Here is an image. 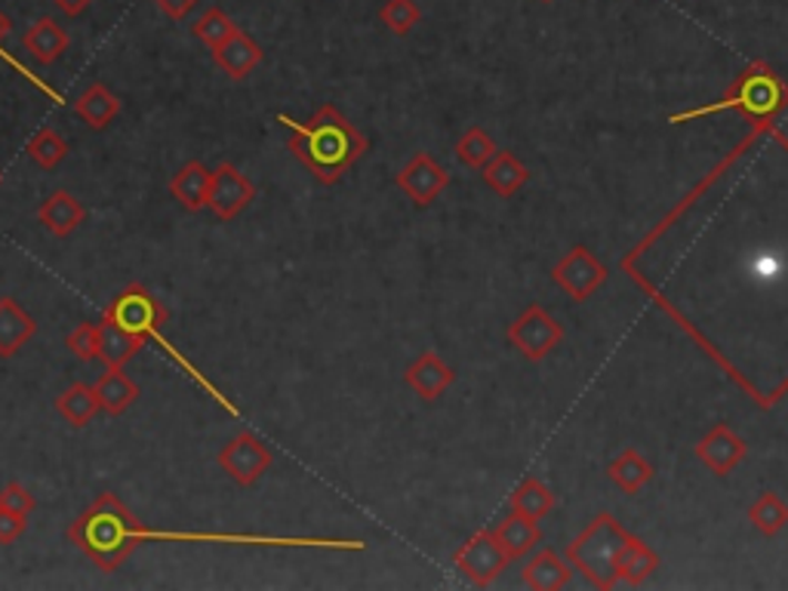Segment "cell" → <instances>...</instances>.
Masks as SVG:
<instances>
[{
	"instance_id": "obj_1",
	"label": "cell",
	"mask_w": 788,
	"mask_h": 591,
	"mask_svg": "<svg viewBox=\"0 0 788 591\" xmlns=\"http://www.w3.org/2000/svg\"><path fill=\"white\" fill-rule=\"evenodd\" d=\"M290 127V151L293 158L321 182L336 186L354 163L367 154V136L361 133L336 106H321L305 123L277 118Z\"/></svg>"
},
{
	"instance_id": "obj_2",
	"label": "cell",
	"mask_w": 788,
	"mask_h": 591,
	"mask_svg": "<svg viewBox=\"0 0 788 591\" xmlns=\"http://www.w3.org/2000/svg\"><path fill=\"white\" fill-rule=\"evenodd\" d=\"M69 539L102 573H114L149 533L118 493H99L93 505L78 521H71Z\"/></svg>"
},
{
	"instance_id": "obj_3",
	"label": "cell",
	"mask_w": 788,
	"mask_h": 591,
	"mask_svg": "<svg viewBox=\"0 0 788 591\" xmlns=\"http://www.w3.org/2000/svg\"><path fill=\"white\" fill-rule=\"evenodd\" d=\"M626 539L628 533L610 514H598L583 537L570 545V564L583 570V577L592 585L610 589L616 582V554L626 545Z\"/></svg>"
},
{
	"instance_id": "obj_4",
	"label": "cell",
	"mask_w": 788,
	"mask_h": 591,
	"mask_svg": "<svg viewBox=\"0 0 788 591\" xmlns=\"http://www.w3.org/2000/svg\"><path fill=\"white\" fill-rule=\"evenodd\" d=\"M102 318L123 327L127 333H133V337L142 339V342L158 337L163 321H166V314H163V309L158 305V299H154L142 283H130L127 290L114 296Z\"/></svg>"
},
{
	"instance_id": "obj_5",
	"label": "cell",
	"mask_w": 788,
	"mask_h": 591,
	"mask_svg": "<svg viewBox=\"0 0 788 591\" xmlns=\"http://www.w3.org/2000/svg\"><path fill=\"white\" fill-rule=\"evenodd\" d=\"M216 459H219V469L225 471L238 487H253L265 471L272 469L274 462L272 450L259 441L253 431H241V434H234L232 441L219 450Z\"/></svg>"
},
{
	"instance_id": "obj_6",
	"label": "cell",
	"mask_w": 788,
	"mask_h": 591,
	"mask_svg": "<svg viewBox=\"0 0 788 591\" xmlns=\"http://www.w3.org/2000/svg\"><path fill=\"white\" fill-rule=\"evenodd\" d=\"M560 339H564V327L543 305L524 309L521 318L508 327V342L531 361H543L545 354H552V349H557Z\"/></svg>"
},
{
	"instance_id": "obj_7",
	"label": "cell",
	"mask_w": 788,
	"mask_h": 591,
	"mask_svg": "<svg viewBox=\"0 0 788 591\" xmlns=\"http://www.w3.org/2000/svg\"><path fill=\"white\" fill-rule=\"evenodd\" d=\"M512 558L505 554V549L499 545V539L493 530H481L475 537L465 542L463 549L453 554V564L463 573L472 585H489L493 579L499 577Z\"/></svg>"
},
{
	"instance_id": "obj_8",
	"label": "cell",
	"mask_w": 788,
	"mask_h": 591,
	"mask_svg": "<svg viewBox=\"0 0 788 591\" xmlns=\"http://www.w3.org/2000/svg\"><path fill=\"white\" fill-rule=\"evenodd\" d=\"M253 201H256V186L250 182V176L241 173L234 163H219L213 170L210 194H206V210L216 216L219 222H232Z\"/></svg>"
},
{
	"instance_id": "obj_9",
	"label": "cell",
	"mask_w": 788,
	"mask_h": 591,
	"mask_svg": "<svg viewBox=\"0 0 788 591\" xmlns=\"http://www.w3.org/2000/svg\"><path fill=\"white\" fill-rule=\"evenodd\" d=\"M776 102H779V87H776L774 74H770L764 66H751L746 71V81H742V93L734 96V99H727V102H715V106L675 114L668 123L696 121V118H706V114H715V111H727V108H755V111H770V108H776Z\"/></svg>"
},
{
	"instance_id": "obj_10",
	"label": "cell",
	"mask_w": 788,
	"mask_h": 591,
	"mask_svg": "<svg viewBox=\"0 0 788 591\" xmlns=\"http://www.w3.org/2000/svg\"><path fill=\"white\" fill-rule=\"evenodd\" d=\"M552 278L570 299L585 302L588 296L598 290L600 283L607 281V269L600 266V259L588 247H573L570 253L557 262Z\"/></svg>"
},
{
	"instance_id": "obj_11",
	"label": "cell",
	"mask_w": 788,
	"mask_h": 591,
	"mask_svg": "<svg viewBox=\"0 0 788 591\" xmlns=\"http://www.w3.org/2000/svg\"><path fill=\"white\" fill-rule=\"evenodd\" d=\"M394 186L407 194L410 201L416 207H428L441 198V191L449 186V173L441 167V163L432 158V154H413L407 161V167L401 173L394 176Z\"/></svg>"
},
{
	"instance_id": "obj_12",
	"label": "cell",
	"mask_w": 788,
	"mask_h": 591,
	"mask_svg": "<svg viewBox=\"0 0 788 591\" xmlns=\"http://www.w3.org/2000/svg\"><path fill=\"white\" fill-rule=\"evenodd\" d=\"M69 31L62 28V22H55L53 16H43L34 26L26 28L22 34V47H26L28 59L34 66H53L62 56L69 53Z\"/></svg>"
},
{
	"instance_id": "obj_13",
	"label": "cell",
	"mask_w": 788,
	"mask_h": 591,
	"mask_svg": "<svg viewBox=\"0 0 788 591\" xmlns=\"http://www.w3.org/2000/svg\"><path fill=\"white\" fill-rule=\"evenodd\" d=\"M453 379H456L453 367L435 351H422L404 373V382L420 394L422 401H437L453 385Z\"/></svg>"
},
{
	"instance_id": "obj_14",
	"label": "cell",
	"mask_w": 788,
	"mask_h": 591,
	"mask_svg": "<svg viewBox=\"0 0 788 591\" xmlns=\"http://www.w3.org/2000/svg\"><path fill=\"white\" fill-rule=\"evenodd\" d=\"M696 457L703 459V465L715 474H730L746 457V441L734 434L730 425H715L703 441L696 443Z\"/></svg>"
},
{
	"instance_id": "obj_15",
	"label": "cell",
	"mask_w": 788,
	"mask_h": 591,
	"mask_svg": "<svg viewBox=\"0 0 788 591\" xmlns=\"http://www.w3.org/2000/svg\"><path fill=\"white\" fill-rule=\"evenodd\" d=\"M213 62H216L232 81H244V78L253 74V68L262 62V47H259L246 31L238 28L229 41L213 50Z\"/></svg>"
},
{
	"instance_id": "obj_16",
	"label": "cell",
	"mask_w": 788,
	"mask_h": 591,
	"mask_svg": "<svg viewBox=\"0 0 788 591\" xmlns=\"http://www.w3.org/2000/svg\"><path fill=\"white\" fill-rule=\"evenodd\" d=\"M38 219H41V226L53 238H69V234L81 229V222L87 219V210H83V203L71 191H53L38 207Z\"/></svg>"
},
{
	"instance_id": "obj_17",
	"label": "cell",
	"mask_w": 788,
	"mask_h": 591,
	"mask_svg": "<svg viewBox=\"0 0 788 591\" xmlns=\"http://www.w3.org/2000/svg\"><path fill=\"white\" fill-rule=\"evenodd\" d=\"M213 170H206L201 161H189L170 179V194L185 213H201L206 210V194H210Z\"/></svg>"
},
{
	"instance_id": "obj_18",
	"label": "cell",
	"mask_w": 788,
	"mask_h": 591,
	"mask_svg": "<svg viewBox=\"0 0 788 591\" xmlns=\"http://www.w3.org/2000/svg\"><path fill=\"white\" fill-rule=\"evenodd\" d=\"M38 323L28 314L13 296L0 299V358H13L16 351L26 349L34 337Z\"/></svg>"
},
{
	"instance_id": "obj_19",
	"label": "cell",
	"mask_w": 788,
	"mask_h": 591,
	"mask_svg": "<svg viewBox=\"0 0 788 591\" xmlns=\"http://www.w3.org/2000/svg\"><path fill=\"white\" fill-rule=\"evenodd\" d=\"M93 389H95V398H99V407H102V413H109V417H121V413H127V410L137 403L139 394H142L137 382L123 373V367H109L102 377L95 379Z\"/></svg>"
},
{
	"instance_id": "obj_20",
	"label": "cell",
	"mask_w": 788,
	"mask_h": 591,
	"mask_svg": "<svg viewBox=\"0 0 788 591\" xmlns=\"http://www.w3.org/2000/svg\"><path fill=\"white\" fill-rule=\"evenodd\" d=\"M74 114L81 118L90 130H105L118 114H121V99L111 93L105 83H90L78 102H74Z\"/></svg>"
},
{
	"instance_id": "obj_21",
	"label": "cell",
	"mask_w": 788,
	"mask_h": 591,
	"mask_svg": "<svg viewBox=\"0 0 788 591\" xmlns=\"http://www.w3.org/2000/svg\"><path fill=\"white\" fill-rule=\"evenodd\" d=\"M493 533H496L499 545H503L505 554H508L512 561L524 558V554H531V551L543 542V533H539L536 521L527 518V514H521V511H512V514H508V518H505L503 524L496 527Z\"/></svg>"
},
{
	"instance_id": "obj_22",
	"label": "cell",
	"mask_w": 788,
	"mask_h": 591,
	"mask_svg": "<svg viewBox=\"0 0 788 591\" xmlns=\"http://www.w3.org/2000/svg\"><path fill=\"white\" fill-rule=\"evenodd\" d=\"M142 339H137L133 333H127L123 327L111 323L102 318L99 323V345H95V358L105 363V367H123L127 361H133L139 351H142Z\"/></svg>"
},
{
	"instance_id": "obj_23",
	"label": "cell",
	"mask_w": 788,
	"mask_h": 591,
	"mask_svg": "<svg viewBox=\"0 0 788 591\" xmlns=\"http://www.w3.org/2000/svg\"><path fill=\"white\" fill-rule=\"evenodd\" d=\"M527 179H531V170L517 161L512 151H496L493 161L484 167V182H487L489 189L496 191L499 198L517 194V191L527 186Z\"/></svg>"
},
{
	"instance_id": "obj_24",
	"label": "cell",
	"mask_w": 788,
	"mask_h": 591,
	"mask_svg": "<svg viewBox=\"0 0 788 591\" xmlns=\"http://www.w3.org/2000/svg\"><path fill=\"white\" fill-rule=\"evenodd\" d=\"M524 582L536 591L564 589L570 582V567H567V561H560L552 549H543L536 551L524 567Z\"/></svg>"
},
{
	"instance_id": "obj_25",
	"label": "cell",
	"mask_w": 788,
	"mask_h": 591,
	"mask_svg": "<svg viewBox=\"0 0 788 591\" xmlns=\"http://www.w3.org/2000/svg\"><path fill=\"white\" fill-rule=\"evenodd\" d=\"M55 413L65 419L69 425H74V429H83L87 422H93L95 413H102V407H99L93 385L74 382V385H69L55 398Z\"/></svg>"
},
{
	"instance_id": "obj_26",
	"label": "cell",
	"mask_w": 788,
	"mask_h": 591,
	"mask_svg": "<svg viewBox=\"0 0 788 591\" xmlns=\"http://www.w3.org/2000/svg\"><path fill=\"white\" fill-rule=\"evenodd\" d=\"M656 567H659V558L635 537H628L626 545L616 554V579H626L632 585H638L647 577H653Z\"/></svg>"
},
{
	"instance_id": "obj_27",
	"label": "cell",
	"mask_w": 788,
	"mask_h": 591,
	"mask_svg": "<svg viewBox=\"0 0 788 591\" xmlns=\"http://www.w3.org/2000/svg\"><path fill=\"white\" fill-rule=\"evenodd\" d=\"M653 478V465L647 462V459L640 457V453H635V450H626V453H619V457L610 462V481L623 493H638L640 487L647 484Z\"/></svg>"
},
{
	"instance_id": "obj_28",
	"label": "cell",
	"mask_w": 788,
	"mask_h": 591,
	"mask_svg": "<svg viewBox=\"0 0 788 591\" xmlns=\"http://www.w3.org/2000/svg\"><path fill=\"white\" fill-rule=\"evenodd\" d=\"M234 31H238V26H234L232 19H229V13H225L222 7H206L204 13L191 22V34L204 43L210 53H213L216 47H222V43L229 41Z\"/></svg>"
},
{
	"instance_id": "obj_29",
	"label": "cell",
	"mask_w": 788,
	"mask_h": 591,
	"mask_svg": "<svg viewBox=\"0 0 788 591\" xmlns=\"http://www.w3.org/2000/svg\"><path fill=\"white\" fill-rule=\"evenodd\" d=\"M552 509H555V497H552V490H548L543 481H536V478H524V481L517 484L515 493H512V511H521V514H527L533 521L545 518Z\"/></svg>"
},
{
	"instance_id": "obj_30",
	"label": "cell",
	"mask_w": 788,
	"mask_h": 591,
	"mask_svg": "<svg viewBox=\"0 0 788 591\" xmlns=\"http://www.w3.org/2000/svg\"><path fill=\"white\" fill-rule=\"evenodd\" d=\"M748 521L764 537H776L788 524V505L776 493H761L748 509Z\"/></svg>"
},
{
	"instance_id": "obj_31",
	"label": "cell",
	"mask_w": 788,
	"mask_h": 591,
	"mask_svg": "<svg viewBox=\"0 0 788 591\" xmlns=\"http://www.w3.org/2000/svg\"><path fill=\"white\" fill-rule=\"evenodd\" d=\"M26 151H28V158L38 163L41 170H55L59 163L69 158V142L55 133V130L43 127V130H38V133L28 139Z\"/></svg>"
},
{
	"instance_id": "obj_32",
	"label": "cell",
	"mask_w": 788,
	"mask_h": 591,
	"mask_svg": "<svg viewBox=\"0 0 788 591\" xmlns=\"http://www.w3.org/2000/svg\"><path fill=\"white\" fill-rule=\"evenodd\" d=\"M499 148L493 146V139H489L481 127H472V130H465L463 139L456 142V158L465 163V167H472V170H484L489 161H493V154H496Z\"/></svg>"
},
{
	"instance_id": "obj_33",
	"label": "cell",
	"mask_w": 788,
	"mask_h": 591,
	"mask_svg": "<svg viewBox=\"0 0 788 591\" xmlns=\"http://www.w3.org/2000/svg\"><path fill=\"white\" fill-rule=\"evenodd\" d=\"M422 19V10L416 0H385L380 7V22L392 34H397V38H404V34H410L413 28L420 26Z\"/></svg>"
},
{
	"instance_id": "obj_34",
	"label": "cell",
	"mask_w": 788,
	"mask_h": 591,
	"mask_svg": "<svg viewBox=\"0 0 788 591\" xmlns=\"http://www.w3.org/2000/svg\"><path fill=\"white\" fill-rule=\"evenodd\" d=\"M69 351L78 361H95V345H99V323H78L65 339Z\"/></svg>"
},
{
	"instance_id": "obj_35",
	"label": "cell",
	"mask_w": 788,
	"mask_h": 591,
	"mask_svg": "<svg viewBox=\"0 0 788 591\" xmlns=\"http://www.w3.org/2000/svg\"><path fill=\"white\" fill-rule=\"evenodd\" d=\"M0 509L16 511V514H31L34 511V497L22 484H7L0 490Z\"/></svg>"
},
{
	"instance_id": "obj_36",
	"label": "cell",
	"mask_w": 788,
	"mask_h": 591,
	"mask_svg": "<svg viewBox=\"0 0 788 591\" xmlns=\"http://www.w3.org/2000/svg\"><path fill=\"white\" fill-rule=\"evenodd\" d=\"M28 527V514H16V511L0 509V542L10 545L16 539L26 533Z\"/></svg>"
},
{
	"instance_id": "obj_37",
	"label": "cell",
	"mask_w": 788,
	"mask_h": 591,
	"mask_svg": "<svg viewBox=\"0 0 788 591\" xmlns=\"http://www.w3.org/2000/svg\"><path fill=\"white\" fill-rule=\"evenodd\" d=\"M154 3H158V10H161L166 19L182 22L185 16H191L194 10H198V3H201V0H154Z\"/></svg>"
},
{
	"instance_id": "obj_38",
	"label": "cell",
	"mask_w": 788,
	"mask_h": 591,
	"mask_svg": "<svg viewBox=\"0 0 788 591\" xmlns=\"http://www.w3.org/2000/svg\"><path fill=\"white\" fill-rule=\"evenodd\" d=\"M55 10L62 16H71V19H78V16H83L90 7H93V0H50Z\"/></svg>"
},
{
	"instance_id": "obj_39",
	"label": "cell",
	"mask_w": 788,
	"mask_h": 591,
	"mask_svg": "<svg viewBox=\"0 0 788 591\" xmlns=\"http://www.w3.org/2000/svg\"><path fill=\"white\" fill-rule=\"evenodd\" d=\"M10 31H13V22H10V16L0 13V47H3V41L10 38Z\"/></svg>"
},
{
	"instance_id": "obj_40",
	"label": "cell",
	"mask_w": 788,
	"mask_h": 591,
	"mask_svg": "<svg viewBox=\"0 0 788 591\" xmlns=\"http://www.w3.org/2000/svg\"><path fill=\"white\" fill-rule=\"evenodd\" d=\"M545 3H548V0H545Z\"/></svg>"
},
{
	"instance_id": "obj_41",
	"label": "cell",
	"mask_w": 788,
	"mask_h": 591,
	"mask_svg": "<svg viewBox=\"0 0 788 591\" xmlns=\"http://www.w3.org/2000/svg\"><path fill=\"white\" fill-rule=\"evenodd\" d=\"M0 179H3V176H0Z\"/></svg>"
}]
</instances>
